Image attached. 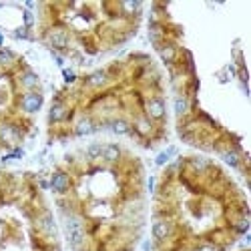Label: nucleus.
Returning a JSON list of instances; mask_svg holds the SVG:
<instances>
[{
  "instance_id": "1",
  "label": "nucleus",
  "mask_w": 251,
  "mask_h": 251,
  "mask_svg": "<svg viewBox=\"0 0 251 251\" xmlns=\"http://www.w3.org/2000/svg\"><path fill=\"white\" fill-rule=\"evenodd\" d=\"M143 109H145V117H149L153 123L165 121V117H167V104H165V99L159 97V95L149 97L147 100H145Z\"/></svg>"
},
{
  "instance_id": "2",
  "label": "nucleus",
  "mask_w": 251,
  "mask_h": 251,
  "mask_svg": "<svg viewBox=\"0 0 251 251\" xmlns=\"http://www.w3.org/2000/svg\"><path fill=\"white\" fill-rule=\"evenodd\" d=\"M47 43L52 50H67L71 45V34L67 28L62 26H54L47 32Z\"/></svg>"
},
{
  "instance_id": "3",
  "label": "nucleus",
  "mask_w": 251,
  "mask_h": 251,
  "mask_svg": "<svg viewBox=\"0 0 251 251\" xmlns=\"http://www.w3.org/2000/svg\"><path fill=\"white\" fill-rule=\"evenodd\" d=\"M43 95L38 91H28L20 97V111L26 115H36L40 109H43Z\"/></svg>"
},
{
  "instance_id": "4",
  "label": "nucleus",
  "mask_w": 251,
  "mask_h": 251,
  "mask_svg": "<svg viewBox=\"0 0 251 251\" xmlns=\"http://www.w3.org/2000/svg\"><path fill=\"white\" fill-rule=\"evenodd\" d=\"M151 235L157 243H163L167 241L171 235H173V223L167 219V217H157L151 225Z\"/></svg>"
},
{
  "instance_id": "5",
  "label": "nucleus",
  "mask_w": 251,
  "mask_h": 251,
  "mask_svg": "<svg viewBox=\"0 0 251 251\" xmlns=\"http://www.w3.org/2000/svg\"><path fill=\"white\" fill-rule=\"evenodd\" d=\"M49 185H50V189H52L56 195H67V193L71 191V187H73V179H71V175H69L67 171L58 169V171L52 173Z\"/></svg>"
},
{
  "instance_id": "6",
  "label": "nucleus",
  "mask_w": 251,
  "mask_h": 251,
  "mask_svg": "<svg viewBox=\"0 0 251 251\" xmlns=\"http://www.w3.org/2000/svg\"><path fill=\"white\" fill-rule=\"evenodd\" d=\"M157 52H159V56L163 58L165 65L173 67L175 62H177V58H179V52H181V50H179V47L173 43V40L167 38L163 45H159V47H157Z\"/></svg>"
},
{
  "instance_id": "7",
  "label": "nucleus",
  "mask_w": 251,
  "mask_h": 251,
  "mask_svg": "<svg viewBox=\"0 0 251 251\" xmlns=\"http://www.w3.org/2000/svg\"><path fill=\"white\" fill-rule=\"evenodd\" d=\"M109 80H111V73L107 71V69H97V71H93L87 78H85V85L89 87V89H95V91H99V89H104L109 85Z\"/></svg>"
},
{
  "instance_id": "8",
  "label": "nucleus",
  "mask_w": 251,
  "mask_h": 251,
  "mask_svg": "<svg viewBox=\"0 0 251 251\" xmlns=\"http://www.w3.org/2000/svg\"><path fill=\"white\" fill-rule=\"evenodd\" d=\"M97 131H99V125H97L95 117H91V115H82V117H78L76 123H75V135H76V137L93 135V133H97Z\"/></svg>"
},
{
  "instance_id": "9",
  "label": "nucleus",
  "mask_w": 251,
  "mask_h": 251,
  "mask_svg": "<svg viewBox=\"0 0 251 251\" xmlns=\"http://www.w3.org/2000/svg\"><path fill=\"white\" fill-rule=\"evenodd\" d=\"M65 233L75 235V233H87V223L78 213H67L65 215Z\"/></svg>"
},
{
  "instance_id": "10",
  "label": "nucleus",
  "mask_w": 251,
  "mask_h": 251,
  "mask_svg": "<svg viewBox=\"0 0 251 251\" xmlns=\"http://www.w3.org/2000/svg\"><path fill=\"white\" fill-rule=\"evenodd\" d=\"M36 227L43 235H49V237L56 235V219L50 211H45V213H40L36 217Z\"/></svg>"
},
{
  "instance_id": "11",
  "label": "nucleus",
  "mask_w": 251,
  "mask_h": 251,
  "mask_svg": "<svg viewBox=\"0 0 251 251\" xmlns=\"http://www.w3.org/2000/svg\"><path fill=\"white\" fill-rule=\"evenodd\" d=\"M131 127L135 129V133L139 137H151L153 131H155V123L149 117H145V115H137L135 117V123L131 125Z\"/></svg>"
},
{
  "instance_id": "12",
  "label": "nucleus",
  "mask_w": 251,
  "mask_h": 251,
  "mask_svg": "<svg viewBox=\"0 0 251 251\" xmlns=\"http://www.w3.org/2000/svg\"><path fill=\"white\" fill-rule=\"evenodd\" d=\"M67 119H69V107L62 100H54L49 109V123L56 125V123H62Z\"/></svg>"
},
{
  "instance_id": "13",
  "label": "nucleus",
  "mask_w": 251,
  "mask_h": 251,
  "mask_svg": "<svg viewBox=\"0 0 251 251\" xmlns=\"http://www.w3.org/2000/svg\"><path fill=\"white\" fill-rule=\"evenodd\" d=\"M18 82H20V87L26 89V93H28V91H36L38 89L40 78H38V75L34 71L25 69L23 73H20V76H18Z\"/></svg>"
},
{
  "instance_id": "14",
  "label": "nucleus",
  "mask_w": 251,
  "mask_h": 251,
  "mask_svg": "<svg viewBox=\"0 0 251 251\" xmlns=\"http://www.w3.org/2000/svg\"><path fill=\"white\" fill-rule=\"evenodd\" d=\"M123 157V149L119 147L117 143H107V145H102V161L104 163H109V165H115L119 163Z\"/></svg>"
},
{
  "instance_id": "15",
  "label": "nucleus",
  "mask_w": 251,
  "mask_h": 251,
  "mask_svg": "<svg viewBox=\"0 0 251 251\" xmlns=\"http://www.w3.org/2000/svg\"><path fill=\"white\" fill-rule=\"evenodd\" d=\"M20 137H23V133H20V129L12 123H6L0 127V141L6 143V145H14Z\"/></svg>"
},
{
  "instance_id": "16",
  "label": "nucleus",
  "mask_w": 251,
  "mask_h": 251,
  "mask_svg": "<svg viewBox=\"0 0 251 251\" xmlns=\"http://www.w3.org/2000/svg\"><path fill=\"white\" fill-rule=\"evenodd\" d=\"M149 40L153 43L155 49H157L159 45H163L165 40H167V36H165V28H163V25L159 23L157 18H153L151 23H149Z\"/></svg>"
},
{
  "instance_id": "17",
  "label": "nucleus",
  "mask_w": 251,
  "mask_h": 251,
  "mask_svg": "<svg viewBox=\"0 0 251 251\" xmlns=\"http://www.w3.org/2000/svg\"><path fill=\"white\" fill-rule=\"evenodd\" d=\"M109 129L111 133L115 135H131L133 133V127H131V123L125 119V117H115L109 121Z\"/></svg>"
},
{
  "instance_id": "18",
  "label": "nucleus",
  "mask_w": 251,
  "mask_h": 251,
  "mask_svg": "<svg viewBox=\"0 0 251 251\" xmlns=\"http://www.w3.org/2000/svg\"><path fill=\"white\" fill-rule=\"evenodd\" d=\"M173 109H175V115L179 119H185L187 115L191 113V100L187 95H177L175 97V102H173Z\"/></svg>"
},
{
  "instance_id": "19",
  "label": "nucleus",
  "mask_w": 251,
  "mask_h": 251,
  "mask_svg": "<svg viewBox=\"0 0 251 251\" xmlns=\"http://www.w3.org/2000/svg\"><path fill=\"white\" fill-rule=\"evenodd\" d=\"M219 155H221V159H223L229 167H235V169H237V167H241V153H239L235 147H227V149H223Z\"/></svg>"
},
{
  "instance_id": "20",
  "label": "nucleus",
  "mask_w": 251,
  "mask_h": 251,
  "mask_svg": "<svg viewBox=\"0 0 251 251\" xmlns=\"http://www.w3.org/2000/svg\"><path fill=\"white\" fill-rule=\"evenodd\" d=\"M85 157H87V161H99L100 157H102V143H91L89 147L85 149Z\"/></svg>"
},
{
  "instance_id": "21",
  "label": "nucleus",
  "mask_w": 251,
  "mask_h": 251,
  "mask_svg": "<svg viewBox=\"0 0 251 251\" xmlns=\"http://www.w3.org/2000/svg\"><path fill=\"white\" fill-rule=\"evenodd\" d=\"M189 165H191V169L195 173H205L207 169H211V163H209L207 159H203V157H191Z\"/></svg>"
},
{
  "instance_id": "22",
  "label": "nucleus",
  "mask_w": 251,
  "mask_h": 251,
  "mask_svg": "<svg viewBox=\"0 0 251 251\" xmlns=\"http://www.w3.org/2000/svg\"><path fill=\"white\" fill-rule=\"evenodd\" d=\"M14 60H16V56H14V52L10 49H2V47H0V67L8 69V67L14 65Z\"/></svg>"
},
{
  "instance_id": "23",
  "label": "nucleus",
  "mask_w": 251,
  "mask_h": 251,
  "mask_svg": "<svg viewBox=\"0 0 251 251\" xmlns=\"http://www.w3.org/2000/svg\"><path fill=\"white\" fill-rule=\"evenodd\" d=\"M173 155H175V149H173V147H169V149H167L165 153H161V155L157 157V161H155V163H157V165H165V163L169 161Z\"/></svg>"
},
{
  "instance_id": "24",
  "label": "nucleus",
  "mask_w": 251,
  "mask_h": 251,
  "mask_svg": "<svg viewBox=\"0 0 251 251\" xmlns=\"http://www.w3.org/2000/svg\"><path fill=\"white\" fill-rule=\"evenodd\" d=\"M119 8L129 10V12H137V10H141V4L139 2H123V4H119Z\"/></svg>"
},
{
  "instance_id": "25",
  "label": "nucleus",
  "mask_w": 251,
  "mask_h": 251,
  "mask_svg": "<svg viewBox=\"0 0 251 251\" xmlns=\"http://www.w3.org/2000/svg\"><path fill=\"white\" fill-rule=\"evenodd\" d=\"M195 251H219V247L215 243H199L195 247Z\"/></svg>"
},
{
  "instance_id": "26",
  "label": "nucleus",
  "mask_w": 251,
  "mask_h": 251,
  "mask_svg": "<svg viewBox=\"0 0 251 251\" xmlns=\"http://www.w3.org/2000/svg\"><path fill=\"white\" fill-rule=\"evenodd\" d=\"M25 25H26V26L32 25V14H30V12H25Z\"/></svg>"
},
{
  "instance_id": "27",
  "label": "nucleus",
  "mask_w": 251,
  "mask_h": 251,
  "mask_svg": "<svg viewBox=\"0 0 251 251\" xmlns=\"http://www.w3.org/2000/svg\"><path fill=\"white\" fill-rule=\"evenodd\" d=\"M65 78L71 82V80H75V73L73 71H69V69H65Z\"/></svg>"
},
{
  "instance_id": "28",
  "label": "nucleus",
  "mask_w": 251,
  "mask_h": 251,
  "mask_svg": "<svg viewBox=\"0 0 251 251\" xmlns=\"http://www.w3.org/2000/svg\"><path fill=\"white\" fill-rule=\"evenodd\" d=\"M0 45H2V34H0Z\"/></svg>"
}]
</instances>
